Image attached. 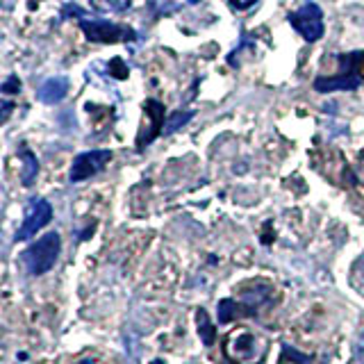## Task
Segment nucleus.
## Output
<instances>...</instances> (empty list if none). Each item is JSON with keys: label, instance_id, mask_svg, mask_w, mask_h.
Segmentation results:
<instances>
[{"label": "nucleus", "instance_id": "1", "mask_svg": "<svg viewBox=\"0 0 364 364\" xmlns=\"http://www.w3.org/2000/svg\"><path fill=\"white\" fill-rule=\"evenodd\" d=\"M337 66L339 71L335 75H318L314 80L316 91H353L364 82V50L337 55Z\"/></svg>", "mask_w": 364, "mask_h": 364}, {"label": "nucleus", "instance_id": "2", "mask_svg": "<svg viewBox=\"0 0 364 364\" xmlns=\"http://www.w3.org/2000/svg\"><path fill=\"white\" fill-rule=\"evenodd\" d=\"M77 16L80 28H82L85 37L94 43H121V41H132L136 39V32L128 26H119V23H112L105 18H89L82 9H77L73 5H68L64 16Z\"/></svg>", "mask_w": 364, "mask_h": 364}, {"label": "nucleus", "instance_id": "3", "mask_svg": "<svg viewBox=\"0 0 364 364\" xmlns=\"http://www.w3.org/2000/svg\"><path fill=\"white\" fill-rule=\"evenodd\" d=\"M60 253H62V237L57 232H48L23 250L21 259L30 276H43V273H48L55 267Z\"/></svg>", "mask_w": 364, "mask_h": 364}, {"label": "nucleus", "instance_id": "4", "mask_svg": "<svg viewBox=\"0 0 364 364\" xmlns=\"http://www.w3.org/2000/svg\"><path fill=\"white\" fill-rule=\"evenodd\" d=\"M267 341L248 330H237V333L228 335L223 344L225 358L232 364H259L267 355Z\"/></svg>", "mask_w": 364, "mask_h": 364}, {"label": "nucleus", "instance_id": "5", "mask_svg": "<svg viewBox=\"0 0 364 364\" xmlns=\"http://www.w3.org/2000/svg\"><path fill=\"white\" fill-rule=\"evenodd\" d=\"M287 21L307 43H314L323 37V30H326L323 28V11L316 3H312V0H307V3H303L296 11H291Z\"/></svg>", "mask_w": 364, "mask_h": 364}, {"label": "nucleus", "instance_id": "6", "mask_svg": "<svg viewBox=\"0 0 364 364\" xmlns=\"http://www.w3.org/2000/svg\"><path fill=\"white\" fill-rule=\"evenodd\" d=\"M53 219V208L46 198H30L26 208V219H23L21 228L16 230L14 239L16 242H28L30 237L37 235V230L46 228Z\"/></svg>", "mask_w": 364, "mask_h": 364}, {"label": "nucleus", "instance_id": "7", "mask_svg": "<svg viewBox=\"0 0 364 364\" xmlns=\"http://www.w3.org/2000/svg\"><path fill=\"white\" fill-rule=\"evenodd\" d=\"M112 162V151L107 148H98V151H85L80 153L73 164H71V171H68V180L71 182H82L91 176L100 173L102 168Z\"/></svg>", "mask_w": 364, "mask_h": 364}, {"label": "nucleus", "instance_id": "8", "mask_svg": "<svg viewBox=\"0 0 364 364\" xmlns=\"http://www.w3.org/2000/svg\"><path fill=\"white\" fill-rule=\"evenodd\" d=\"M144 109H146L148 128H141L139 136H136V148H139V151H144V148H146L148 144H153V141H155V136L164 130V123H166V121H164L166 109H164V105H162L159 100H146Z\"/></svg>", "mask_w": 364, "mask_h": 364}, {"label": "nucleus", "instance_id": "9", "mask_svg": "<svg viewBox=\"0 0 364 364\" xmlns=\"http://www.w3.org/2000/svg\"><path fill=\"white\" fill-rule=\"evenodd\" d=\"M66 94H68V77H64V75L48 77L37 89V98L41 102H46V105H55V102H62Z\"/></svg>", "mask_w": 364, "mask_h": 364}, {"label": "nucleus", "instance_id": "10", "mask_svg": "<svg viewBox=\"0 0 364 364\" xmlns=\"http://www.w3.org/2000/svg\"><path fill=\"white\" fill-rule=\"evenodd\" d=\"M21 162H23V171H21V182L26 187H32L34 185V180H37L39 176V162H37V157H34L26 146H21Z\"/></svg>", "mask_w": 364, "mask_h": 364}, {"label": "nucleus", "instance_id": "11", "mask_svg": "<svg viewBox=\"0 0 364 364\" xmlns=\"http://www.w3.org/2000/svg\"><path fill=\"white\" fill-rule=\"evenodd\" d=\"M196 326H198V335L203 339V344L212 346L214 339H216V328L210 321V316H208V312L203 310V307H200V310H196Z\"/></svg>", "mask_w": 364, "mask_h": 364}, {"label": "nucleus", "instance_id": "12", "mask_svg": "<svg viewBox=\"0 0 364 364\" xmlns=\"http://www.w3.org/2000/svg\"><path fill=\"white\" fill-rule=\"evenodd\" d=\"M244 314H248L244 303L239 305L232 299H223L219 303V323H230V321H235L237 316H244Z\"/></svg>", "mask_w": 364, "mask_h": 364}, {"label": "nucleus", "instance_id": "13", "mask_svg": "<svg viewBox=\"0 0 364 364\" xmlns=\"http://www.w3.org/2000/svg\"><path fill=\"white\" fill-rule=\"evenodd\" d=\"M193 119V112L189 109V112H176V114H171L168 117V121L164 123V134H173V132H178L182 125H187L189 121Z\"/></svg>", "mask_w": 364, "mask_h": 364}, {"label": "nucleus", "instance_id": "14", "mask_svg": "<svg viewBox=\"0 0 364 364\" xmlns=\"http://www.w3.org/2000/svg\"><path fill=\"white\" fill-rule=\"evenodd\" d=\"M287 360H291V362H296V364H310V362L314 360V355H305V353L294 350L291 346L284 344V346H282V362H287Z\"/></svg>", "mask_w": 364, "mask_h": 364}, {"label": "nucleus", "instance_id": "15", "mask_svg": "<svg viewBox=\"0 0 364 364\" xmlns=\"http://www.w3.org/2000/svg\"><path fill=\"white\" fill-rule=\"evenodd\" d=\"M109 68H112V73H114V77H117V80H125V77H128V68L123 66V62L119 60V57H114Z\"/></svg>", "mask_w": 364, "mask_h": 364}, {"label": "nucleus", "instance_id": "16", "mask_svg": "<svg viewBox=\"0 0 364 364\" xmlns=\"http://www.w3.org/2000/svg\"><path fill=\"white\" fill-rule=\"evenodd\" d=\"M18 89H21V82H18V77H14V75H11L7 82L0 87L3 94H18Z\"/></svg>", "mask_w": 364, "mask_h": 364}, {"label": "nucleus", "instance_id": "17", "mask_svg": "<svg viewBox=\"0 0 364 364\" xmlns=\"http://www.w3.org/2000/svg\"><path fill=\"white\" fill-rule=\"evenodd\" d=\"M257 3V0H228V5H230L235 11H246V9H250Z\"/></svg>", "mask_w": 364, "mask_h": 364}, {"label": "nucleus", "instance_id": "18", "mask_svg": "<svg viewBox=\"0 0 364 364\" xmlns=\"http://www.w3.org/2000/svg\"><path fill=\"white\" fill-rule=\"evenodd\" d=\"M11 109H14V102H0V125H3L7 119H9V114H11Z\"/></svg>", "mask_w": 364, "mask_h": 364}, {"label": "nucleus", "instance_id": "19", "mask_svg": "<svg viewBox=\"0 0 364 364\" xmlns=\"http://www.w3.org/2000/svg\"><path fill=\"white\" fill-rule=\"evenodd\" d=\"M355 358H358V362H364V333H360V337L355 339Z\"/></svg>", "mask_w": 364, "mask_h": 364}, {"label": "nucleus", "instance_id": "20", "mask_svg": "<svg viewBox=\"0 0 364 364\" xmlns=\"http://www.w3.org/2000/svg\"><path fill=\"white\" fill-rule=\"evenodd\" d=\"M77 364H96L94 360H91V358H85V360H80Z\"/></svg>", "mask_w": 364, "mask_h": 364}]
</instances>
